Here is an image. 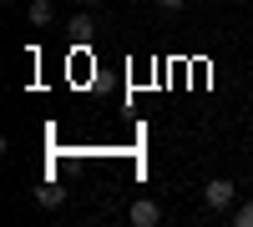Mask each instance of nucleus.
Segmentation results:
<instances>
[{"instance_id":"1","label":"nucleus","mask_w":253,"mask_h":227,"mask_svg":"<svg viewBox=\"0 0 253 227\" xmlns=\"http://www.w3.org/2000/svg\"><path fill=\"white\" fill-rule=\"evenodd\" d=\"M233 182H228V177H213V182H208V187H203V202H208V207H213V212H223V207H233Z\"/></svg>"},{"instance_id":"2","label":"nucleus","mask_w":253,"mask_h":227,"mask_svg":"<svg viewBox=\"0 0 253 227\" xmlns=\"http://www.w3.org/2000/svg\"><path fill=\"white\" fill-rule=\"evenodd\" d=\"M126 222H132V227H157L162 222V207H157L152 197H137L132 207H126Z\"/></svg>"},{"instance_id":"3","label":"nucleus","mask_w":253,"mask_h":227,"mask_svg":"<svg viewBox=\"0 0 253 227\" xmlns=\"http://www.w3.org/2000/svg\"><path fill=\"white\" fill-rule=\"evenodd\" d=\"M66 31H71V40H91L96 20H91V15H71V26H66Z\"/></svg>"},{"instance_id":"4","label":"nucleus","mask_w":253,"mask_h":227,"mask_svg":"<svg viewBox=\"0 0 253 227\" xmlns=\"http://www.w3.org/2000/svg\"><path fill=\"white\" fill-rule=\"evenodd\" d=\"M51 15H56L51 0H31V26H51Z\"/></svg>"},{"instance_id":"5","label":"nucleus","mask_w":253,"mask_h":227,"mask_svg":"<svg viewBox=\"0 0 253 227\" xmlns=\"http://www.w3.org/2000/svg\"><path fill=\"white\" fill-rule=\"evenodd\" d=\"M61 197H66V192H61L56 182H41V187H36V202H41V207H56Z\"/></svg>"},{"instance_id":"6","label":"nucleus","mask_w":253,"mask_h":227,"mask_svg":"<svg viewBox=\"0 0 253 227\" xmlns=\"http://www.w3.org/2000/svg\"><path fill=\"white\" fill-rule=\"evenodd\" d=\"M233 227H253V202H243V207H233Z\"/></svg>"},{"instance_id":"7","label":"nucleus","mask_w":253,"mask_h":227,"mask_svg":"<svg viewBox=\"0 0 253 227\" xmlns=\"http://www.w3.org/2000/svg\"><path fill=\"white\" fill-rule=\"evenodd\" d=\"M157 10H182V0H157Z\"/></svg>"}]
</instances>
